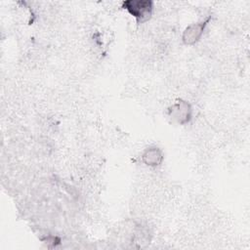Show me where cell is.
Wrapping results in <instances>:
<instances>
[{
	"label": "cell",
	"mask_w": 250,
	"mask_h": 250,
	"mask_svg": "<svg viewBox=\"0 0 250 250\" xmlns=\"http://www.w3.org/2000/svg\"><path fill=\"white\" fill-rule=\"evenodd\" d=\"M166 115L172 123L185 126L193 118V107L187 100L179 99L167 107Z\"/></svg>",
	"instance_id": "6da1fadb"
},
{
	"label": "cell",
	"mask_w": 250,
	"mask_h": 250,
	"mask_svg": "<svg viewBox=\"0 0 250 250\" xmlns=\"http://www.w3.org/2000/svg\"><path fill=\"white\" fill-rule=\"evenodd\" d=\"M210 21V17H207L196 22H192L186 26L182 34V41L187 46L196 44L203 36L205 29Z\"/></svg>",
	"instance_id": "3957f363"
},
{
	"label": "cell",
	"mask_w": 250,
	"mask_h": 250,
	"mask_svg": "<svg viewBox=\"0 0 250 250\" xmlns=\"http://www.w3.org/2000/svg\"><path fill=\"white\" fill-rule=\"evenodd\" d=\"M141 161L146 167L157 168L164 161V151L156 145L148 146L142 151Z\"/></svg>",
	"instance_id": "277c9868"
},
{
	"label": "cell",
	"mask_w": 250,
	"mask_h": 250,
	"mask_svg": "<svg viewBox=\"0 0 250 250\" xmlns=\"http://www.w3.org/2000/svg\"><path fill=\"white\" fill-rule=\"evenodd\" d=\"M121 8L126 10L137 23H145L150 20L154 5L150 0H127L122 2Z\"/></svg>",
	"instance_id": "7a4b0ae2"
}]
</instances>
